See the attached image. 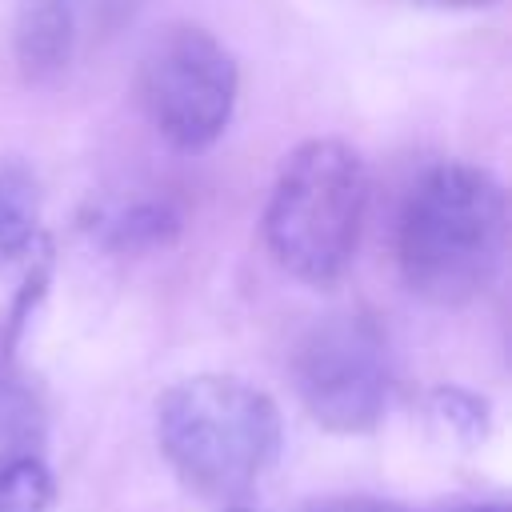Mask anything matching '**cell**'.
I'll use <instances>...</instances> for the list:
<instances>
[{
  "instance_id": "1",
  "label": "cell",
  "mask_w": 512,
  "mask_h": 512,
  "mask_svg": "<svg viewBox=\"0 0 512 512\" xmlns=\"http://www.w3.org/2000/svg\"><path fill=\"white\" fill-rule=\"evenodd\" d=\"M508 240V200L492 172L476 164L428 168L404 200L396 264L412 296L456 308L476 300L500 272Z\"/></svg>"
},
{
  "instance_id": "2",
  "label": "cell",
  "mask_w": 512,
  "mask_h": 512,
  "mask_svg": "<svg viewBox=\"0 0 512 512\" xmlns=\"http://www.w3.org/2000/svg\"><path fill=\"white\" fill-rule=\"evenodd\" d=\"M156 436L176 476L216 500L252 492L280 456V408L240 376L204 372L156 404Z\"/></svg>"
},
{
  "instance_id": "3",
  "label": "cell",
  "mask_w": 512,
  "mask_h": 512,
  "mask_svg": "<svg viewBox=\"0 0 512 512\" xmlns=\"http://www.w3.org/2000/svg\"><path fill=\"white\" fill-rule=\"evenodd\" d=\"M368 208V172L344 140H304L280 164L264 208L276 264L304 284H336L356 256Z\"/></svg>"
},
{
  "instance_id": "4",
  "label": "cell",
  "mask_w": 512,
  "mask_h": 512,
  "mask_svg": "<svg viewBox=\"0 0 512 512\" xmlns=\"http://www.w3.org/2000/svg\"><path fill=\"white\" fill-rule=\"evenodd\" d=\"M236 92L240 72L232 52L196 24L156 32L136 68V100L148 124L180 152H200L220 140Z\"/></svg>"
},
{
  "instance_id": "5",
  "label": "cell",
  "mask_w": 512,
  "mask_h": 512,
  "mask_svg": "<svg viewBox=\"0 0 512 512\" xmlns=\"http://www.w3.org/2000/svg\"><path fill=\"white\" fill-rule=\"evenodd\" d=\"M292 384L320 428L340 436L372 432L392 392L384 332L368 316L316 320L292 352Z\"/></svg>"
},
{
  "instance_id": "6",
  "label": "cell",
  "mask_w": 512,
  "mask_h": 512,
  "mask_svg": "<svg viewBox=\"0 0 512 512\" xmlns=\"http://www.w3.org/2000/svg\"><path fill=\"white\" fill-rule=\"evenodd\" d=\"M120 0H20L12 48L20 76L32 84H48L68 72L88 28H104Z\"/></svg>"
},
{
  "instance_id": "7",
  "label": "cell",
  "mask_w": 512,
  "mask_h": 512,
  "mask_svg": "<svg viewBox=\"0 0 512 512\" xmlns=\"http://www.w3.org/2000/svg\"><path fill=\"white\" fill-rule=\"evenodd\" d=\"M184 232V216L172 200H132L128 208H116L100 220V244L108 252H156L176 244V236Z\"/></svg>"
},
{
  "instance_id": "8",
  "label": "cell",
  "mask_w": 512,
  "mask_h": 512,
  "mask_svg": "<svg viewBox=\"0 0 512 512\" xmlns=\"http://www.w3.org/2000/svg\"><path fill=\"white\" fill-rule=\"evenodd\" d=\"M40 196L20 168H0V268L36 244Z\"/></svg>"
},
{
  "instance_id": "9",
  "label": "cell",
  "mask_w": 512,
  "mask_h": 512,
  "mask_svg": "<svg viewBox=\"0 0 512 512\" xmlns=\"http://www.w3.org/2000/svg\"><path fill=\"white\" fill-rule=\"evenodd\" d=\"M52 496V472L32 452L0 464V512H48Z\"/></svg>"
},
{
  "instance_id": "10",
  "label": "cell",
  "mask_w": 512,
  "mask_h": 512,
  "mask_svg": "<svg viewBox=\"0 0 512 512\" xmlns=\"http://www.w3.org/2000/svg\"><path fill=\"white\" fill-rule=\"evenodd\" d=\"M432 408H436V416H440L448 428H456L464 440H480V436L488 432V404H484V396H476V392H464V388H436V392H432Z\"/></svg>"
},
{
  "instance_id": "11",
  "label": "cell",
  "mask_w": 512,
  "mask_h": 512,
  "mask_svg": "<svg viewBox=\"0 0 512 512\" xmlns=\"http://www.w3.org/2000/svg\"><path fill=\"white\" fill-rule=\"evenodd\" d=\"M320 512H408L400 504H384V500H368V496H348V500H332Z\"/></svg>"
},
{
  "instance_id": "12",
  "label": "cell",
  "mask_w": 512,
  "mask_h": 512,
  "mask_svg": "<svg viewBox=\"0 0 512 512\" xmlns=\"http://www.w3.org/2000/svg\"><path fill=\"white\" fill-rule=\"evenodd\" d=\"M424 8H440V12H480V8H496L500 0H412Z\"/></svg>"
},
{
  "instance_id": "13",
  "label": "cell",
  "mask_w": 512,
  "mask_h": 512,
  "mask_svg": "<svg viewBox=\"0 0 512 512\" xmlns=\"http://www.w3.org/2000/svg\"><path fill=\"white\" fill-rule=\"evenodd\" d=\"M452 512H508L504 504H468V508H452Z\"/></svg>"
},
{
  "instance_id": "14",
  "label": "cell",
  "mask_w": 512,
  "mask_h": 512,
  "mask_svg": "<svg viewBox=\"0 0 512 512\" xmlns=\"http://www.w3.org/2000/svg\"><path fill=\"white\" fill-rule=\"evenodd\" d=\"M224 512H248V508H224Z\"/></svg>"
}]
</instances>
